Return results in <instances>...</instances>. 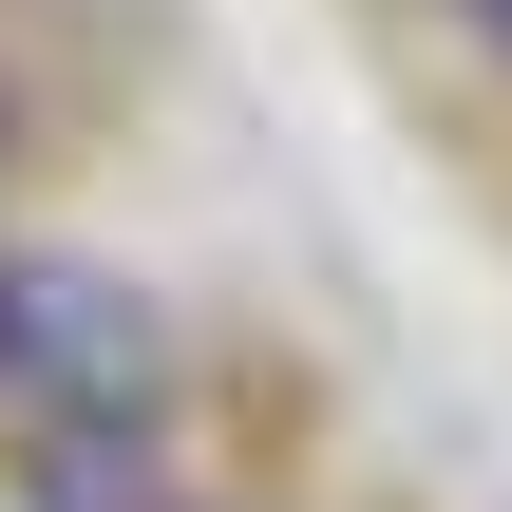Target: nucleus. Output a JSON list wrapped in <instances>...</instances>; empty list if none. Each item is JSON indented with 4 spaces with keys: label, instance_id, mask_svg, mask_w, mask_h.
<instances>
[{
    "label": "nucleus",
    "instance_id": "f03ea898",
    "mask_svg": "<svg viewBox=\"0 0 512 512\" xmlns=\"http://www.w3.org/2000/svg\"><path fill=\"white\" fill-rule=\"evenodd\" d=\"M475 19H494V38H512V0H475Z\"/></svg>",
    "mask_w": 512,
    "mask_h": 512
},
{
    "label": "nucleus",
    "instance_id": "f257e3e1",
    "mask_svg": "<svg viewBox=\"0 0 512 512\" xmlns=\"http://www.w3.org/2000/svg\"><path fill=\"white\" fill-rule=\"evenodd\" d=\"M0 399L38 418H152V304L95 266H0Z\"/></svg>",
    "mask_w": 512,
    "mask_h": 512
}]
</instances>
